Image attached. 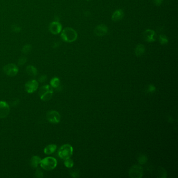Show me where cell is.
I'll use <instances>...</instances> for the list:
<instances>
[{
	"label": "cell",
	"mask_w": 178,
	"mask_h": 178,
	"mask_svg": "<svg viewBox=\"0 0 178 178\" xmlns=\"http://www.w3.org/2000/svg\"><path fill=\"white\" fill-rule=\"evenodd\" d=\"M26 73L28 75L35 77L37 75V69L33 65H28L26 69Z\"/></svg>",
	"instance_id": "4fadbf2b"
},
{
	"label": "cell",
	"mask_w": 178,
	"mask_h": 178,
	"mask_svg": "<svg viewBox=\"0 0 178 178\" xmlns=\"http://www.w3.org/2000/svg\"><path fill=\"white\" fill-rule=\"evenodd\" d=\"M62 25L57 21H52L49 26V30L53 35H57L62 31Z\"/></svg>",
	"instance_id": "9c48e42d"
},
{
	"label": "cell",
	"mask_w": 178,
	"mask_h": 178,
	"mask_svg": "<svg viewBox=\"0 0 178 178\" xmlns=\"http://www.w3.org/2000/svg\"><path fill=\"white\" fill-rule=\"evenodd\" d=\"M41 159L38 156H35L32 157L30 160V165L33 168H37L39 164H40Z\"/></svg>",
	"instance_id": "2e32d148"
},
{
	"label": "cell",
	"mask_w": 178,
	"mask_h": 178,
	"mask_svg": "<svg viewBox=\"0 0 178 178\" xmlns=\"http://www.w3.org/2000/svg\"><path fill=\"white\" fill-rule=\"evenodd\" d=\"M86 1H90V0H86Z\"/></svg>",
	"instance_id": "4dcf8cb0"
},
{
	"label": "cell",
	"mask_w": 178,
	"mask_h": 178,
	"mask_svg": "<svg viewBox=\"0 0 178 178\" xmlns=\"http://www.w3.org/2000/svg\"><path fill=\"white\" fill-rule=\"evenodd\" d=\"M12 30L15 33H19L21 31V28L18 25H13Z\"/></svg>",
	"instance_id": "d4e9b609"
},
{
	"label": "cell",
	"mask_w": 178,
	"mask_h": 178,
	"mask_svg": "<svg viewBox=\"0 0 178 178\" xmlns=\"http://www.w3.org/2000/svg\"><path fill=\"white\" fill-rule=\"evenodd\" d=\"M60 84V81L57 77H54L50 81V85L52 87L57 88L58 87Z\"/></svg>",
	"instance_id": "d6986e66"
},
{
	"label": "cell",
	"mask_w": 178,
	"mask_h": 178,
	"mask_svg": "<svg viewBox=\"0 0 178 178\" xmlns=\"http://www.w3.org/2000/svg\"><path fill=\"white\" fill-rule=\"evenodd\" d=\"M53 91H48L47 93H46L45 94H43L42 96L40 97L41 99L43 101H48L49 100L51 99L52 97L53 96Z\"/></svg>",
	"instance_id": "ac0fdd59"
},
{
	"label": "cell",
	"mask_w": 178,
	"mask_h": 178,
	"mask_svg": "<svg viewBox=\"0 0 178 178\" xmlns=\"http://www.w3.org/2000/svg\"><path fill=\"white\" fill-rule=\"evenodd\" d=\"M3 71L7 75L12 77L17 75L18 68L14 64H8L3 67Z\"/></svg>",
	"instance_id": "277c9868"
},
{
	"label": "cell",
	"mask_w": 178,
	"mask_h": 178,
	"mask_svg": "<svg viewBox=\"0 0 178 178\" xmlns=\"http://www.w3.org/2000/svg\"><path fill=\"white\" fill-rule=\"evenodd\" d=\"M32 49L31 45L29 44H27L25 45L21 50V51L24 53V54H28V53H29Z\"/></svg>",
	"instance_id": "44dd1931"
},
{
	"label": "cell",
	"mask_w": 178,
	"mask_h": 178,
	"mask_svg": "<svg viewBox=\"0 0 178 178\" xmlns=\"http://www.w3.org/2000/svg\"><path fill=\"white\" fill-rule=\"evenodd\" d=\"M108 28L104 24L98 25L94 29V33L97 36H103L108 33Z\"/></svg>",
	"instance_id": "8fae6325"
},
{
	"label": "cell",
	"mask_w": 178,
	"mask_h": 178,
	"mask_svg": "<svg viewBox=\"0 0 178 178\" xmlns=\"http://www.w3.org/2000/svg\"><path fill=\"white\" fill-rule=\"evenodd\" d=\"M156 90V88L153 85H151L148 87V91L150 93H153Z\"/></svg>",
	"instance_id": "f1b7e54d"
},
{
	"label": "cell",
	"mask_w": 178,
	"mask_h": 178,
	"mask_svg": "<svg viewBox=\"0 0 178 178\" xmlns=\"http://www.w3.org/2000/svg\"><path fill=\"white\" fill-rule=\"evenodd\" d=\"M77 33L75 30L71 27H67L62 30L61 37L64 41L72 42L77 38Z\"/></svg>",
	"instance_id": "6da1fadb"
},
{
	"label": "cell",
	"mask_w": 178,
	"mask_h": 178,
	"mask_svg": "<svg viewBox=\"0 0 178 178\" xmlns=\"http://www.w3.org/2000/svg\"><path fill=\"white\" fill-rule=\"evenodd\" d=\"M57 148V145L55 144H50L45 147L44 149L45 154L47 155H50L53 154Z\"/></svg>",
	"instance_id": "9a60e30c"
},
{
	"label": "cell",
	"mask_w": 178,
	"mask_h": 178,
	"mask_svg": "<svg viewBox=\"0 0 178 178\" xmlns=\"http://www.w3.org/2000/svg\"><path fill=\"white\" fill-rule=\"evenodd\" d=\"M35 175H36V177L37 178H41L43 177V172L40 169H37Z\"/></svg>",
	"instance_id": "484cf974"
},
{
	"label": "cell",
	"mask_w": 178,
	"mask_h": 178,
	"mask_svg": "<svg viewBox=\"0 0 178 178\" xmlns=\"http://www.w3.org/2000/svg\"><path fill=\"white\" fill-rule=\"evenodd\" d=\"M40 166L44 170H52L57 166V160L53 157H47L41 160Z\"/></svg>",
	"instance_id": "7a4b0ae2"
},
{
	"label": "cell",
	"mask_w": 178,
	"mask_h": 178,
	"mask_svg": "<svg viewBox=\"0 0 178 178\" xmlns=\"http://www.w3.org/2000/svg\"><path fill=\"white\" fill-rule=\"evenodd\" d=\"M47 79V76L41 75V76H40L39 78L38 79V81L40 83H44V82H45Z\"/></svg>",
	"instance_id": "4316f807"
},
{
	"label": "cell",
	"mask_w": 178,
	"mask_h": 178,
	"mask_svg": "<svg viewBox=\"0 0 178 178\" xmlns=\"http://www.w3.org/2000/svg\"><path fill=\"white\" fill-rule=\"evenodd\" d=\"M123 11L121 9H117L112 15V20L114 21H119L123 18Z\"/></svg>",
	"instance_id": "7c38bea8"
},
{
	"label": "cell",
	"mask_w": 178,
	"mask_h": 178,
	"mask_svg": "<svg viewBox=\"0 0 178 178\" xmlns=\"http://www.w3.org/2000/svg\"><path fill=\"white\" fill-rule=\"evenodd\" d=\"M72 146L69 144H65L61 147L58 151V155L60 158L62 159H67L72 156Z\"/></svg>",
	"instance_id": "3957f363"
},
{
	"label": "cell",
	"mask_w": 178,
	"mask_h": 178,
	"mask_svg": "<svg viewBox=\"0 0 178 178\" xmlns=\"http://www.w3.org/2000/svg\"><path fill=\"white\" fill-rule=\"evenodd\" d=\"M48 121L51 123H58L60 121V115L58 112L52 110L48 112L46 115Z\"/></svg>",
	"instance_id": "5b68a950"
},
{
	"label": "cell",
	"mask_w": 178,
	"mask_h": 178,
	"mask_svg": "<svg viewBox=\"0 0 178 178\" xmlns=\"http://www.w3.org/2000/svg\"><path fill=\"white\" fill-rule=\"evenodd\" d=\"M143 38L147 42H154L156 39V34L154 30L147 29L143 33Z\"/></svg>",
	"instance_id": "ba28073f"
},
{
	"label": "cell",
	"mask_w": 178,
	"mask_h": 178,
	"mask_svg": "<svg viewBox=\"0 0 178 178\" xmlns=\"http://www.w3.org/2000/svg\"><path fill=\"white\" fill-rule=\"evenodd\" d=\"M159 40L160 44L163 45H166L168 42V39L167 37L166 36V35H163V34H161L159 36Z\"/></svg>",
	"instance_id": "ffe728a7"
},
{
	"label": "cell",
	"mask_w": 178,
	"mask_h": 178,
	"mask_svg": "<svg viewBox=\"0 0 178 178\" xmlns=\"http://www.w3.org/2000/svg\"><path fill=\"white\" fill-rule=\"evenodd\" d=\"M163 0H153L154 4L156 6H160L163 2Z\"/></svg>",
	"instance_id": "83f0119b"
},
{
	"label": "cell",
	"mask_w": 178,
	"mask_h": 178,
	"mask_svg": "<svg viewBox=\"0 0 178 178\" xmlns=\"http://www.w3.org/2000/svg\"><path fill=\"white\" fill-rule=\"evenodd\" d=\"M27 61V58L24 57H21L18 61V64L20 66H22L23 65H24L25 63Z\"/></svg>",
	"instance_id": "cb8c5ba5"
},
{
	"label": "cell",
	"mask_w": 178,
	"mask_h": 178,
	"mask_svg": "<svg viewBox=\"0 0 178 178\" xmlns=\"http://www.w3.org/2000/svg\"><path fill=\"white\" fill-rule=\"evenodd\" d=\"M64 165L65 167H67V168H72L74 166V162L72 159L69 158L65 159L64 160Z\"/></svg>",
	"instance_id": "7402d4cb"
},
{
	"label": "cell",
	"mask_w": 178,
	"mask_h": 178,
	"mask_svg": "<svg viewBox=\"0 0 178 178\" xmlns=\"http://www.w3.org/2000/svg\"><path fill=\"white\" fill-rule=\"evenodd\" d=\"M53 89L51 86H49L48 85H45L43 86L42 87L40 88L39 91V95L40 97L43 95V94H45L46 93H47L48 91H52Z\"/></svg>",
	"instance_id": "e0dca14e"
},
{
	"label": "cell",
	"mask_w": 178,
	"mask_h": 178,
	"mask_svg": "<svg viewBox=\"0 0 178 178\" xmlns=\"http://www.w3.org/2000/svg\"><path fill=\"white\" fill-rule=\"evenodd\" d=\"M147 160V158L144 155H141L138 158V161H139V163L141 164V165L146 163Z\"/></svg>",
	"instance_id": "603a6c76"
},
{
	"label": "cell",
	"mask_w": 178,
	"mask_h": 178,
	"mask_svg": "<svg viewBox=\"0 0 178 178\" xmlns=\"http://www.w3.org/2000/svg\"><path fill=\"white\" fill-rule=\"evenodd\" d=\"M10 111L9 106L7 103L0 101V118H6Z\"/></svg>",
	"instance_id": "30bf717a"
},
{
	"label": "cell",
	"mask_w": 178,
	"mask_h": 178,
	"mask_svg": "<svg viewBox=\"0 0 178 178\" xmlns=\"http://www.w3.org/2000/svg\"><path fill=\"white\" fill-rule=\"evenodd\" d=\"M143 175V170L141 166L135 165L129 171L130 177L132 178H141Z\"/></svg>",
	"instance_id": "8992f818"
},
{
	"label": "cell",
	"mask_w": 178,
	"mask_h": 178,
	"mask_svg": "<svg viewBox=\"0 0 178 178\" xmlns=\"http://www.w3.org/2000/svg\"><path fill=\"white\" fill-rule=\"evenodd\" d=\"M145 51V46L142 44H139L136 46V48L135 49V54L136 56L140 57L144 53Z\"/></svg>",
	"instance_id": "5bb4252c"
},
{
	"label": "cell",
	"mask_w": 178,
	"mask_h": 178,
	"mask_svg": "<svg viewBox=\"0 0 178 178\" xmlns=\"http://www.w3.org/2000/svg\"><path fill=\"white\" fill-rule=\"evenodd\" d=\"M85 15L86 16H89V15H91V14L89 12H86L85 13Z\"/></svg>",
	"instance_id": "f546056e"
},
{
	"label": "cell",
	"mask_w": 178,
	"mask_h": 178,
	"mask_svg": "<svg viewBox=\"0 0 178 178\" xmlns=\"http://www.w3.org/2000/svg\"><path fill=\"white\" fill-rule=\"evenodd\" d=\"M38 82L36 80H30L25 84V91L29 94L33 93L37 90L38 88Z\"/></svg>",
	"instance_id": "52a82bcc"
}]
</instances>
